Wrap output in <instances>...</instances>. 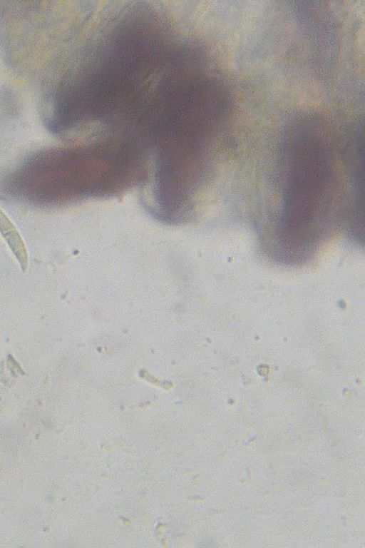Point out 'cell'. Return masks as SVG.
I'll use <instances>...</instances> for the list:
<instances>
[{"mask_svg":"<svg viewBox=\"0 0 365 548\" xmlns=\"http://www.w3.org/2000/svg\"><path fill=\"white\" fill-rule=\"evenodd\" d=\"M0 233L19 260L21 268L25 269L27 266L25 245L15 227L1 210H0Z\"/></svg>","mask_w":365,"mask_h":548,"instance_id":"cell-2","label":"cell"},{"mask_svg":"<svg viewBox=\"0 0 365 548\" xmlns=\"http://www.w3.org/2000/svg\"><path fill=\"white\" fill-rule=\"evenodd\" d=\"M282 160L288 167L289 182L286 191L283 223H291L294 235L304 226L311 228L320 218L328 198V183L331 162L329 142L314 133L296 135L282 148Z\"/></svg>","mask_w":365,"mask_h":548,"instance_id":"cell-1","label":"cell"}]
</instances>
